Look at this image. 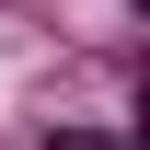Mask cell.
<instances>
[{"label":"cell","mask_w":150,"mask_h":150,"mask_svg":"<svg viewBox=\"0 0 150 150\" xmlns=\"http://www.w3.org/2000/svg\"><path fill=\"white\" fill-rule=\"evenodd\" d=\"M46 150H115V139H46Z\"/></svg>","instance_id":"1"}]
</instances>
